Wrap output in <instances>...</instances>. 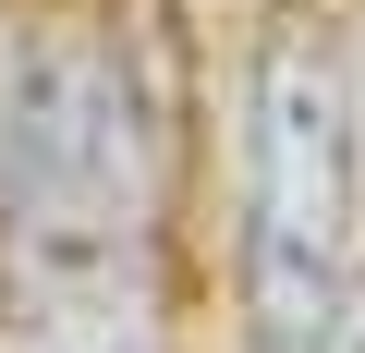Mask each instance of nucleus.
I'll return each mask as SVG.
<instances>
[{
	"mask_svg": "<svg viewBox=\"0 0 365 353\" xmlns=\"http://www.w3.org/2000/svg\"><path fill=\"white\" fill-rule=\"evenodd\" d=\"M365 244V86L317 13L256 37L244 86V329L256 353H317Z\"/></svg>",
	"mask_w": 365,
	"mask_h": 353,
	"instance_id": "obj_1",
	"label": "nucleus"
},
{
	"mask_svg": "<svg viewBox=\"0 0 365 353\" xmlns=\"http://www.w3.org/2000/svg\"><path fill=\"white\" fill-rule=\"evenodd\" d=\"M0 220H146L134 98L98 37H37L0 98Z\"/></svg>",
	"mask_w": 365,
	"mask_h": 353,
	"instance_id": "obj_2",
	"label": "nucleus"
},
{
	"mask_svg": "<svg viewBox=\"0 0 365 353\" xmlns=\"http://www.w3.org/2000/svg\"><path fill=\"white\" fill-rule=\"evenodd\" d=\"M317 353H365V268L341 280V305H329V329H317Z\"/></svg>",
	"mask_w": 365,
	"mask_h": 353,
	"instance_id": "obj_3",
	"label": "nucleus"
},
{
	"mask_svg": "<svg viewBox=\"0 0 365 353\" xmlns=\"http://www.w3.org/2000/svg\"><path fill=\"white\" fill-rule=\"evenodd\" d=\"M353 86H365V73H353Z\"/></svg>",
	"mask_w": 365,
	"mask_h": 353,
	"instance_id": "obj_4",
	"label": "nucleus"
}]
</instances>
